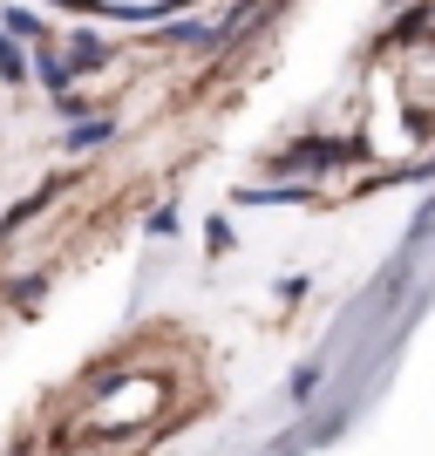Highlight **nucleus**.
<instances>
[{
  "label": "nucleus",
  "mask_w": 435,
  "mask_h": 456,
  "mask_svg": "<svg viewBox=\"0 0 435 456\" xmlns=\"http://www.w3.org/2000/svg\"><path fill=\"white\" fill-rule=\"evenodd\" d=\"M0 76H20V48L14 41H0Z\"/></svg>",
  "instance_id": "nucleus-2"
},
{
  "label": "nucleus",
  "mask_w": 435,
  "mask_h": 456,
  "mask_svg": "<svg viewBox=\"0 0 435 456\" xmlns=\"http://www.w3.org/2000/svg\"><path fill=\"white\" fill-rule=\"evenodd\" d=\"M130 388H136V395H123V381H116L109 395H95V409H89L95 429L123 436V429H143V422L164 409V381H130Z\"/></svg>",
  "instance_id": "nucleus-1"
}]
</instances>
